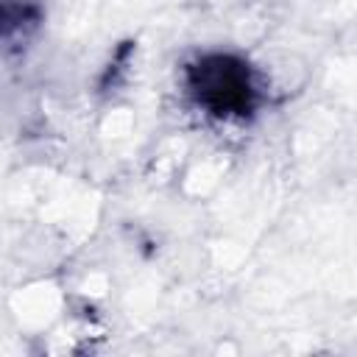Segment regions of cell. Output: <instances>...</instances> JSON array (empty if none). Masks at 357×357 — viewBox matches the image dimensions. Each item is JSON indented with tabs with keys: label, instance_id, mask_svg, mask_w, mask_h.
Listing matches in <instances>:
<instances>
[{
	"label": "cell",
	"instance_id": "6da1fadb",
	"mask_svg": "<svg viewBox=\"0 0 357 357\" xmlns=\"http://www.w3.org/2000/svg\"><path fill=\"white\" fill-rule=\"evenodd\" d=\"M190 100L215 120H251L262 106L257 70L237 53L209 50L184 64Z\"/></svg>",
	"mask_w": 357,
	"mask_h": 357
},
{
	"label": "cell",
	"instance_id": "7a4b0ae2",
	"mask_svg": "<svg viewBox=\"0 0 357 357\" xmlns=\"http://www.w3.org/2000/svg\"><path fill=\"white\" fill-rule=\"evenodd\" d=\"M45 8L39 0H3L0 11V33L6 53L20 50L42 25Z\"/></svg>",
	"mask_w": 357,
	"mask_h": 357
},
{
	"label": "cell",
	"instance_id": "3957f363",
	"mask_svg": "<svg viewBox=\"0 0 357 357\" xmlns=\"http://www.w3.org/2000/svg\"><path fill=\"white\" fill-rule=\"evenodd\" d=\"M131 53H134V42H131V39H126V42L117 45V50L112 53V61L106 64V70H103V75H100V81H98V89H100V92H109V89H114V86H120V81H123V75H126V70H128Z\"/></svg>",
	"mask_w": 357,
	"mask_h": 357
}]
</instances>
